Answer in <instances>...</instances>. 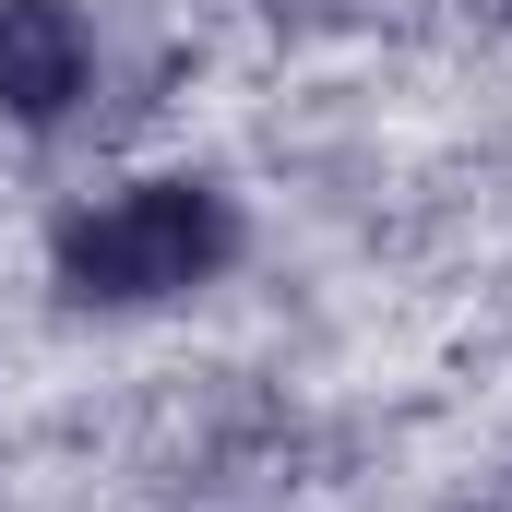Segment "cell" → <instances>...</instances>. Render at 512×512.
I'll return each instance as SVG.
<instances>
[{
	"label": "cell",
	"instance_id": "6da1fadb",
	"mask_svg": "<svg viewBox=\"0 0 512 512\" xmlns=\"http://www.w3.org/2000/svg\"><path fill=\"white\" fill-rule=\"evenodd\" d=\"M227 251H239L227 191H203V179H131L96 215L60 227V286L84 310H143V298H191Z\"/></svg>",
	"mask_w": 512,
	"mask_h": 512
},
{
	"label": "cell",
	"instance_id": "7a4b0ae2",
	"mask_svg": "<svg viewBox=\"0 0 512 512\" xmlns=\"http://www.w3.org/2000/svg\"><path fill=\"white\" fill-rule=\"evenodd\" d=\"M84 96V12L72 0H0V120L48 131Z\"/></svg>",
	"mask_w": 512,
	"mask_h": 512
}]
</instances>
